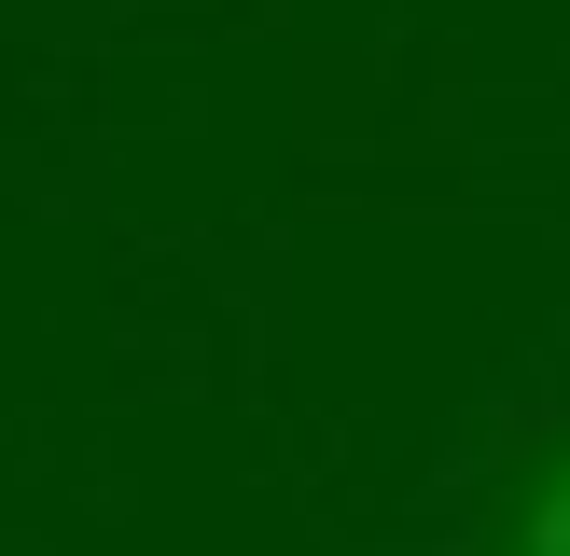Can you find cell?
<instances>
[{
  "label": "cell",
  "mask_w": 570,
  "mask_h": 556,
  "mask_svg": "<svg viewBox=\"0 0 570 556\" xmlns=\"http://www.w3.org/2000/svg\"><path fill=\"white\" fill-rule=\"evenodd\" d=\"M529 556H570V473H557L543 500H529Z\"/></svg>",
  "instance_id": "6da1fadb"
}]
</instances>
